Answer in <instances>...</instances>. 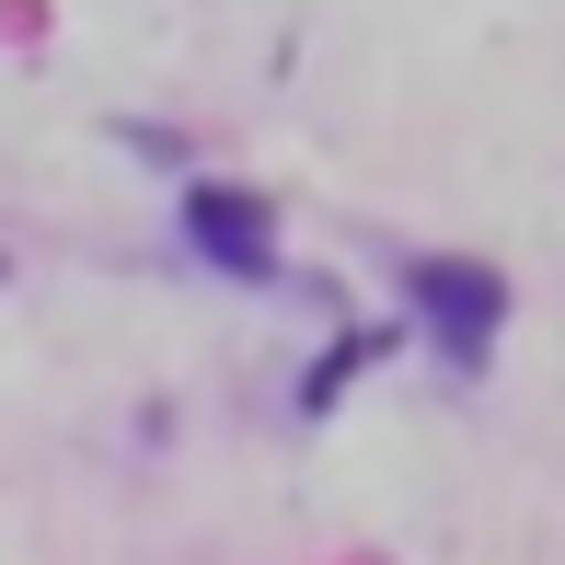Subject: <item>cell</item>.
Returning <instances> with one entry per match:
<instances>
[{
    "label": "cell",
    "mask_w": 565,
    "mask_h": 565,
    "mask_svg": "<svg viewBox=\"0 0 565 565\" xmlns=\"http://www.w3.org/2000/svg\"><path fill=\"white\" fill-rule=\"evenodd\" d=\"M404 289H416V312L439 323V358H450V370H484V335H497V312H508L497 277L461 266V254H439V266H416Z\"/></svg>",
    "instance_id": "2"
},
{
    "label": "cell",
    "mask_w": 565,
    "mask_h": 565,
    "mask_svg": "<svg viewBox=\"0 0 565 565\" xmlns=\"http://www.w3.org/2000/svg\"><path fill=\"white\" fill-rule=\"evenodd\" d=\"M185 243L220 277H277V209L254 185H185Z\"/></svg>",
    "instance_id": "1"
}]
</instances>
